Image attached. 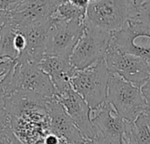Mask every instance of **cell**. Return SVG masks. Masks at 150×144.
<instances>
[{
	"label": "cell",
	"mask_w": 150,
	"mask_h": 144,
	"mask_svg": "<svg viewBox=\"0 0 150 144\" xmlns=\"http://www.w3.org/2000/svg\"><path fill=\"white\" fill-rule=\"evenodd\" d=\"M16 91H26L46 98L55 96V89L50 77L39 64L31 62H16L12 78L4 96Z\"/></svg>",
	"instance_id": "8"
},
{
	"label": "cell",
	"mask_w": 150,
	"mask_h": 144,
	"mask_svg": "<svg viewBox=\"0 0 150 144\" xmlns=\"http://www.w3.org/2000/svg\"><path fill=\"white\" fill-rule=\"evenodd\" d=\"M93 140L97 144H126V121L106 100L100 107L91 112Z\"/></svg>",
	"instance_id": "10"
},
{
	"label": "cell",
	"mask_w": 150,
	"mask_h": 144,
	"mask_svg": "<svg viewBox=\"0 0 150 144\" xmlns=\"http://www.w3.org/2000/svg\"><path fill=\"white\" fill-rule=\"evenodd\" d=\"M110 77L111 72L103 59L89 68L76 70L70 84L93 112L106 101Z\"/></svg>",
	"instance_id": "1"
},
{
	"label": "cell",
	"mask_w": 150,
	"mask_h": 144,
	"mask_svg": "<svg viewBox=\"0 0 150 144\" xmlns=\"http://www.w3.org/2000/svg\"><path fill=\"white\" fill-rule=\"evenodd\" d=\"M69 3H70L72 5L77 7V8H81V9H87L89 4L91 3L90 0H67Z\"/></svg>",
	"instance_id": "26"
},
{
	"label": "cell",
	"mask_w": 150,
	"mask_h": 144,
	"mask_svg": "<svg viewBox=\"0 0 150 144\" xmlns=\"http://www.w3.org/2000/svg\"><path fill=\"white\" fill-rule=\"evenodd\" d=\"M9 119L12 132L23 144H42L50 133L47 106L30 108Z\"/></svg>",
	"instance_id": "5"
},
{
	"label": "cell",
	"mask_w": 150,
	"mask_h": 144,
	"mask_svg": "<svg viewBox=\"0 0 150 144\" xmlns=\"http://www.w3.org/2000/svg\"><path fill=\"white\" fill-rule=\"evenodd\" d=\"M0 144H23L14 135L11 127L0 132Z\"/></svg>",
	"instance_id": "22"
},
{
	"label": "cell",
	"mask_w": 150,
	"mask_h": 144,
	"mask_svg": "<svg viewBox=\"0 0 150 144\" xmlns=\"http://www.w3.org/2000/svg\"><path fill=\"white\" fill-rule=\"evenodd\" d=\"M127 1L130 3V4H131V5H133V6L136 7V6H138V5L142 3V0H127Z\"/></svg>",
	"instance_id": "28"
},
{
	"label": "cell",
	"mask_w": 150,
	"mask_h": 144,
	"mask_svg": "<svg viewBox=\"0 0 150 144\" xmlns=\"http://www.w3.org/2000/svg\"><path fill=\"white\" fill-rule=\"evenodd\" d=\"M29 0H0V11L14 12Z\"/></svg>",
	"instance_id": "21"
},
{
	"label": "cell",
	"mask_w": 150,
	"mask_h": 144,
	"mask_svg": "<svg viewBox=\"0 0 150 144\" xmlns=\"http://www.w3.org/2000/svg\"><path fill=\"white\" fill-rule=\"evenodd\" d=\"M54 20L69 21L74 19H85L86 10L77 8L69 3L67 0L62 3L51 17Z\"/></svg>",
	"instance_id": "18"
},
{
	"label": "cell",
	"mask_w": 150,
	"mask_h": 144,
	"mask_svg": "<svg viewBox=\"0 0 150 144\" xmlns=\"http://www.w3.org/2000/svg\"><path fill=\"white\" fill-rule=\"evenodd\" d=\"M125 143L128 144H150V116L141 114L134 121H126Z\"/></svg>",
	"instance_id": "16"
},
{
	"label": "cell",
	"mask_w": 150,
	"mask_h": 144,
	"mask_svg": "<svg viewBox=\"0 0 150 144\" xmlns=\"http://www.w3.org/2000/svg\"><path fill=\"white\" fill-rule=\"evenodd\" d=\"M60 144H68V143H65V142H63V141H61Z\"/></svg>",
	"instance_id": "30"
},
{
	"label": "cell",
	"mask_w": 150,
	"mask_h": 144,
	"mask_svg": "<svg viewBox=\"0 0 150 144\" xmlns=\"http://www.w3.org/2000/svg\"><path fill=\"white\" fill-rule=\"evenodd\" d=\"M18 26L11 20L0 28V59L16 61L18 53L14 46Z\"/></svg>",
	"instance_id": "17"
},
{
	"label": "cell",
	"mask_w": 150,
	"mask_h": 144,
	"mask_svg": "<svg viewBox=\"0 0 150 144\" xmlns=\"http://www.w3.org/2000/svg\"><path fill=\"white\" fill-rule=\"evenodd\" d=\"M106 100L127 121H134L148 109L147 102L140 87L111 74Z\"/></svg>",
	"instance_id": "2"
},
{
	"label": "cell",
	"mask_w": 150,
	"mask_h": 144,
	"mask_svg": "<svg viewBox=\"0 0 150 144\" xmlns=\"http://www.w3.org/2000/svg\"><path fill=\"white\" fill-rule=\"evenodd\" d=\"M130 19L138 20L150 26V0H142L138 6L133 7Z\"/></svg>",
	"instance_id": "20"
},
{
	"label": "cell",
	"mask_w": 150,
	"mask_h": 144,
	"mask_svg": "<svg viewBox=\"0 0 150 144\" xmlns=\"http://www.w3.org/2000/svg\"><path fill=\"white\" fill-rule=\"evenodd\" d=\"M11 20V12L0 11V28Z\"/></svg>",
	"instance_id": "27"
},
{
	"label": "cell",
	"mask_w": 150,
	"mask_h": 144,
	"mask_svg": "<svg viewBox=\"0 0 150 144\" xmlns=\"http://www.w3.org/2000/svg\"><path fill=\"white\" fill-rule=\"evenodd\" d=\"M47 111L50 133L68 144H84L87 142L55 96L48 99Z\"/></svg>",
	"instance_id": "11"
},
{
	"label": "cell",
	"mask_w": 150,
	"mask_h": 144,
	"mask_svg": "<svg viewBox=\"0 0 150 144\" xmlns=\"http://www.w3.org/2000/svg\"><path fill=\"white\" fill-rule=\"evenodd\" d=\"M141 90L148 105V109L146 113H148L150 116V78L141 87Z\"/></svg>",
	"instance_id": "24"
},
{
	"label": "cell",
	"mask_w": 150,
	"mask_h": 144,
	"mask_svg": "<svg viewBox=\"0 0 150 144\" xmlns=\"http://www.w3.org/2000/svg\"><path fill=\"white\" fill-rule=\"evenodd\" d=\"M84 27L85 19L69 21L52 19V26L46 43V55L69 58L83 33Z\"/></svg>",
	"instance_id": "9"
},
{
	"label": "cell",
	"mask_w": 150,
	"mask_h": 144,
	"mask_svg": "<svg viewBox=\"0 0 150 144\" xmlns=\"http://www.w3.org/2000/svg\"><path fill=\"white\" fill-rule=\"evenodd\" d=\"M105 62L111 74H114L137 87L150 78V64L145 60L126 54L110 44Z\"/></svg>",
	"instance_id": "7"
},
{
	"label": "cell",
	"mask_w": 150,
	"mask_h": 144,
	"mask_svg": "<svg viewBox=\"0 0 150 144\" xmlns=\"http://www.w3.org/2000/svg\"><path fill=\"white\" fill-rule=\"evenodd\" d=\"M55 98L65 108L73 122L87 141L93 140V127L91 123V110L85 100L76 92L72 86L56 95Z\"/></svg>",
	"instance_id": "12"
},
{
	"label": "cell",
	"mask_w": 150,
	"mask_h": 144,
	"mask_svg": "<svg viewBox=\"0 0 150 144\" xmlns=\"http://www.w3.org/2000/svg\"><path fill=\"white\" fill-rule=\"evenodd\" d=\"M39 66L50 77L55 89V96L71 87L70 78L76 70L69 58L45 55Z\"/></svg>",
	"instance_id": "15"
},
{
	"label": "cell",
	"mask_w": 150,
	"mask_h": 144,
	"mask_svg": "<svg viewBox=\"0 0 150 144\" xmlns=\"http://www.w3.org/2000/svg\"><path fill=\"white\" fill-rule=\"evenodd\" d=\"M94 1H97V0H90V2H94Z\"/></svg>",
	"instance_id": "31"
},
{
	"label": "cell",
	"mask_w": 150,
	"mask_h": 144,
	"mask_svg": "<svg viewBox=\"0 0 150 144\" xmlns=\"http://www.w3.org/2000/svg\"><path fill=\"white\" fill-rule=\"evenodd\" d=\"M126 144H128V143H126Z\"/></svg>",
	"instance_id": "32"
},
{
	"label": "cell",
	"mask_w": 150,
	"mask_h": 144,
	"mask_svg": "<svg viewBox=\"0 0 150 144\" xmlns=\"http://www.w3.org/2000/svg\"><path fill=\"white\" fill-rule=\"evenodd\" d=\"M15 64L16 61L0 59V95L3 97L11 81Z\"/></svg>",
	"instance_id": "19"
},
{
	"label": "cell",
	"mask_w": 150,
	"mask_h": 144,
	"mask_svg": "<svg viewBox=\"0 0 150 144\" xmlns=\"http://www.w3.org/2000/svg\"><path fill=\"white\" fill-rule=\"evenodd\" d=\"M66 0H29L18 11L11 12L17 26L39 24L49 20L57 7Z\"/></svg>",
	"instance_id": "14"
},
{
	"label": "cell",
	"mask_w": 150,
	"mask_h": 144,
	"mask_svg": "<svg viewBox=\"0 0 150 144\" xmlns=\"http://www.w3.org/2000/svg\"><path fill=\"white\" fill-rule=\"evenodd\" d=\"M61 139L53 133H48L43 139L42 144H60Z\"/></svg>",
	"instance_id": "25"
},
{
	"label": "cell",
	"mask_w": 150,
	"mask_h": 144,
	"mask_svg": "<svg viewBox=\"0 0 150 144\" xmlns=\"http://www.w3.org/2000/svg\"><path fill=\"white\" fill-rule=\"evenodd\" d=\"M132 8L127 0H97L89 4L85 20L98 28L114 33L130 19Z\"/></svg>",
	"instance_id": "4"
},
{
	"label": "cell",
	"mask_w": 150,
	"mask_h": 144,
	"mask_svg": "<svg viewBox=\"0 0 150 144\" xmlns=\"http://www.w3.org/2000/svg\"><path fill=\"white\" fill-rule=\"evenodd\" d=\"M112 34V33L98 28L85 20L83 33L69 57L73 67L81 70L105 59Z\"/></svg>",
	"instance_id": "3"
},
{
	"label": "cell",
	"mask_w": 150,
	"mask_h": 144,
	"mask_svg": "<svg viewBox=\"0 0 150 144\" xmlns=\"http://www.w3.org/2000/svg\"><path fill=\"white\" fill-rule=\"evenodd\" d=\"M10 127V119L4 105V97L0 95V132Z\"/></svg>",
	"instance_id": "23"
},
{
	"label": "cell",
	"mask_w": 150,
	"mask_h": 144,
	"mask_svg": "<svg viewBox=\"0 0 150 144\" xmlns=\"http://www.w3.org/2000/svg\"><path fill=\"white\" fill-rule=\"evenodd\" d=\"M84 144H97L94 141H87Z\"/></svg>",
	"instance_id": "29"
},
{
	"label": "cell",
	"mask_w": 150,
	"mask_h": 144,
	"mask_svg": "<svg viewBox=\"0 0 150 144\" xmlns=\"http://www.w3.org/2000/svg\"><path fill=\"white\" fill-rule=\"evenodd\" d=\"M111 45L150 64V26L148 24L128 19L120 30L112 33Z\"/></svg>",
	"instance_id": "6"
},
{
	"label": "cell",
	"mask_w": 150,
	"mask_h": 144,
	"mask_svg": "<svg viewBox=\"0 0 150 144\" xmlns=\"http://www.w3.org/2000/svg\"><path fill=\"white\" fill-rule=\"evenodd\" d=\"M52 26V19L39 24L18 26L24 34L26 47L23 53L17 58L16 62H31L39 64L46 55V43L49 29Z\"/></svg>",
	"instance_id": "13"
}]
</instances>
